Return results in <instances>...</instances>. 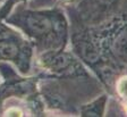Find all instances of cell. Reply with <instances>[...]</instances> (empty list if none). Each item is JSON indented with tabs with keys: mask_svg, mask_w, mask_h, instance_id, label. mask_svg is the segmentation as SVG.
<instances>
[{
	"mask_svg": "<svg viewBox=\"0 0 127 117\" xmlns=\"http://www.w3.org/2000/svg\"><path fill=\"white\" fill-rule=\"evenodd\" d=\"M0 1H1V0H0Z\"/></svg>",
	"mask_w": 127,
	"mask_h": 117,
	"instance_id": "6da1fadb",
	"label": "cell"
}]
</instances>
